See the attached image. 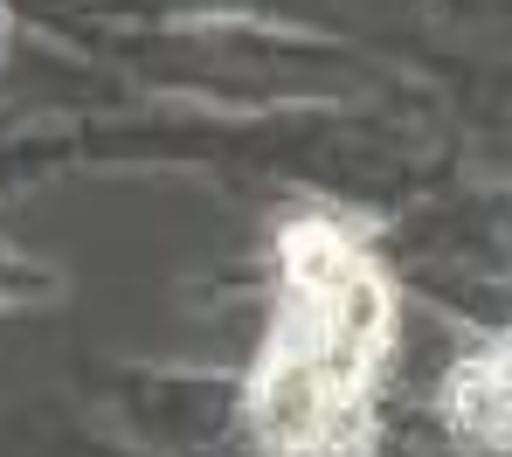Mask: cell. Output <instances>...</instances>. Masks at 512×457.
<instances>
[{"label": "cell", "mask_w": 512, "mask_h": 457, "mask_svg": "<svg viewBox=\"0 0 512 457\" xmlns=\"http://www.w3.org/2000/svg\"><path fill=\"white\" fill-rule=\"evenodd\" d=\"M506 347H478L471 361H457L450 388H443V416L457 437H471L478 451H506Z\"/></svg>", "instance_id": "obj_2"}, {"label": "cell", "mask_w": 512, "mask_h": 457, "mask_svg": "<svg viewBox=\"0 0 512 457\" xmlns=\"http://www.w3.org/2000/svg\"><path fill=\"white\" fill-rule=\"evenodd\" d=\"M395 340V284L374 250L333 222L298 215L284 229L277 326L250 374V423L277 457H353L367 444V402Z\"/></svg>", "instance_id": "obj_1"}]
</instances>
